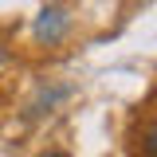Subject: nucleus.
Returning a JSON list of instances; mask_svg holds the SVG:
<instances>
[{
  "label": "nucleus",
  "instance_id": "f03ea898",
  "mask_svg": "<svg viewBox=\"0 0 157 157\" xmlns=\"http://www.w3.org/2000/svg\"><path fill=\"white\" fill-rule=\"evenodd\" d=\"M47 157H67V153H47Z\"/></svg>",
  "mask_w": 157,
  "mask_h": 157
},
{
  "label": "nucleus",
  "instance_id": "f257e3e1",
  "mask_svg": "<svg viewBox=\"0 0 157 157\" xmlns=\"http://www.w3.org/2000/svg\"><path fill=\"white\" fill-rule=\"evenodd\" d=\"M59 32H63V12H59V8H47V12H43V20H39V36L55 39Z\"/></svg>",
  "mask_w": 157,
  "mask_h": 157
}]
</instances>
